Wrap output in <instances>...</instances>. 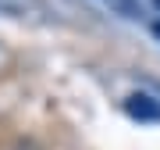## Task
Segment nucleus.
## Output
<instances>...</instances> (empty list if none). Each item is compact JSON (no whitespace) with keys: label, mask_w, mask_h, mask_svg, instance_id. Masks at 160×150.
Instances as JSON below:
<instances>
[{"label":"nucleus","mask_w":160,"mask_h":150,"mask_svg":"<svg viewBox=\"0 0 160 150\" xmlns=\"http://www.w3.org/2000/svg\"><path fill=\"white\" fill-rule=\"evenodd\" d=\"M125 111L132 118H139V121H160V104L153 97H146V93H132L125 100Z\"/></svg>","instance_id":"nucleus-1"},{"label":"nucleus","mask_w":160,"mask_h":150,"mask_svg":"<svg viewBox=\"0 0 160 150\" xmlns=\"http://www.w3.org/2000/svg\"><path fill=\"white\" fill-rule=\"evenodd\" d=\"M153 4H157V7H160V0H153Z\"/></svg>","instance_id":"nucleus-2"},{"label":"nucleus","mask_w":160,"mask_h":150,"mask_svg":"<svg viewBox=\"0 0 160 150\" xmlns=\"http://www.w3.org/2000/svg\"><path fill=\"white\" fill-rule=\"evenodd\" d=\"M157 36H160V25H157Z\"/></svg>","instance_id":"nucleus-3"}]
</instances>
